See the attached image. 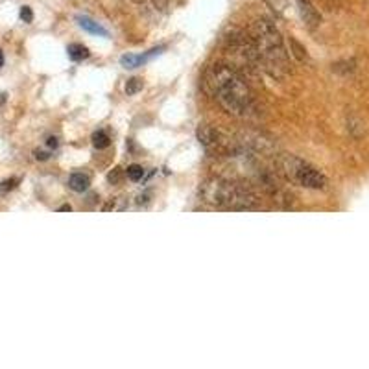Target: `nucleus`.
Masks as SVG:
<instances>
[{"label": "nucleus", "mask_w": 369, "mask_h": 369, "mask_svg": "<svg viewBox=\"0 0 369 369\" xmlns=\"http://www.w3.org/2000/svg\"><path fill=\"white\" fill-rule=\"evenodd\" d=\"M203 89L207 95L220 104V107L236 116V119H250L255 115L253 93L244 78L229 65H213L205 70Z\"/></svg>", "instance_id": "obj_1"}, {"label": "nucleus", "mask_w": 369, "mask_h": 369, "mask_svg": "<svg viewBox=\"0 0 369 369\" xmlns=\"http://www.w3.org/2000/svg\"><path fill=\"white\" fill-rule=\"evenodd\" d=\"M251 39L259 54L260 65L271 76H283L288 72L290 60L283 37L275 25L268 19L255 20L251 26Z\"/></svg>", "instance_id": "obj_2"}, {"label": "nucleus", "mask_w": 369, "mask_h": 369, "mask_svg": "<svg viewBox=\"0 0 369 369\" xmlns=\"http://www.w3.org/2000/svg\"><path fill=\"white\" fill-rule=\"evenodd\" d=\"M200 194L205 203L218 207V209L246 210L257 205V196L246 183L224 180V177H210L201 184Z\"/></svg>", "instance_id": "obj_3"}, {"label": "nucleus", "mask_w": 369, "mask_h": 369, "mask_svg": "<svg viewBox=\"0 0 369 369\" xmlns=\"http://www.w3.org/2000/svg\"><path fill=\"white\" fill-rule=\"evenodd\" d=\"M277 165L281 168V174L292 183L304 187V189L321 190L327 187V177L319 172L316 166L309 165L307 161L295 157V155H279Z\"/></svg>", "instance_id": "obj_4"}, {"label": "nucleus", "mask_w": 369, "mask_h": 369, "mask_svg": "<svg viewBox=\"0 0 369 369\" xmlns=\"http://www.w3.org/2000/svg\"><path fill=\"white\" fill-rule=\"evenodd\" d=\"M297 2V8H300L301 19L304 20V25L309 28H316L321 22V15L318 13V10L314 8V4L310 0H295Z\"/></svg>", "instance_id": "obj_5"}, {"label": "nucleus", "mask_w": 369, "mask_h": 369, "mask_svg": "<svg viewBox=\"0 0 369 369\" xmlns=\"http://www.w3.org/2000/svg\"><path fill=\"white\" fill-rule=\"evenodd\" d=\"M196 135H198V140L201 142V146H205L207 150L218 148L220 135H218V131L213 130L210 126H200L198 131H196Z\"/></svg>", "instance_id": "obj_6"}, {"label": "nucleus", "mask_w": 369, "mask_h": 369, "mask_svg": "<svg viewBox=\"0 0 369 369\" xmlns=\"http://www.w3.org/2000/svg\"><path fill=\"white\" fill-rule=\"evenodd\" d=\"M165 51V46H159V48H154V51H150L148 54L145 55H133V54H128V55H122V60H120V63H122V67L124 69H137V67H140L142 63H146V61L150 60V58H154V55L161 54V52Z\"/></svg>", "instance_id": "obj_7"}, {"label": "nucleus", "mask_w": 369, "mask_h": 369, "mask_svg": "<svg viewBox=\"0 0 369 369\" xmlns=\"http://www.w3.org/2000/svg\"><path fill=\"white\" fill-rule=\"evenodd\" d=\"M76 22H78V26H80L81 30L89 32V34L93 35H102V37H107V35H109V32L105 30L104 26L98 25L96 20H93L87 15H78L76 17Z\"/></svg>", "instance_id": "obj_8"}, {"label": "nucleus", "mask_w": 369, "mask_h": 369, "mask_svg": "<svg viewBox=\"0 0 369 369\" xmlns=\"http://www.w3.org/2000/svg\"><path fill=\"white\" fill-rule=\"evenodd\" d=\"M90 180L89 175L81 174V172H76L69 177V189L74 190V192H85V190H89Z\"/></svg>", "instance_id": "obj_9"}, {"label": "nucleus", "mask_w": 369, "mask_h": 369, "mask_svg": "<svg viewBox=\"0 0 369 369\" xmlns=\"http://www.w3.org/2000/svg\"><path fill=\"white\" fill-rule=\"evenodd\" d=\"M67 54L72 61H81L87 60L89 58V51H87V46L80 45V43H72V45L67 46Z\"/></svg>", "instance_id": "obj_10"}, {"label": "nucleus", "mask_w": 369, "mask_h": 369, "mask_svg": "<svg viewBox=\"0 0 369 369\" xmlns=\"http://www.w3.org/2000/svg\"><path fill=\"white\" fill-rule=\"evenodd\" d=\"M93 145H95V148H98V150H104V148H107V146L111 145L109 135L105 133L104 130L96 131V133H93Z\"/></svg>", "instance_id": "obj_11"}, {"label": "nucleus", "mask_w": 369, "mask_h": 369, "mask_svg": "<svg viewBox=\"0 0 369 369\" xmlns=\"http://www.w3.org/2000/svg\"><path fill=\"white\" fill-rule=\"evenodd\" d=\"M290 52H292V55H294L297 61H307V51H304L297 41L292 39V37H290Z\"/></svg>", "instance_id": "obj_12"}, {"label": "nucleus", "mask_w": 369, "mask_h": 369, "mask_svg": "<svg viewBox=\"0 0 369 369\" xmlns=\"http://www.w3.org/2000/svg\"><path fill=\"white\" fill-rule=\"evenodd\" d=\"M126 175H128V180L131 181H140L145 177V168L140 165H131L126 170Z\"/></svg>", "instance_id": "obj_13"}, {"label": "nucleus", "mask_w": 369, "mask_h": 369, "mask_svg": "<svg viewBox=\"0 0 369 369\" xmlns=\"http://www.w3.org/2000/svg\"><path fill=\"white\" fill-rule=\"evenodd\" d=\"M139 90H142V80H140V78H131V80H128V83H126V95L133 96L137 95Z\"/></svg>", "instance_id": "obj_14"}, {"label": "nucleus", "mask_w": 369, "mask_h": 369, "mask_svg": "<svg viewBox=\"0 0 369 369\" xmlns=\"http://www.w3.org/2000/svg\"><path fill=\"white\" fill-rule=\"evenodd\" d=\"M126 209V201L122 200V198H111L107 203L104 205L105 213H109V210H124Z\"/></svg>", "instance_id": "obj_15"}, {"label": "nucleus", "mask_w": 369, "mask_h": 369, "mask_svg": "<svg viewBox=\"0 0 369 369\" xmlns=\"http://www.w3.org/2000/svg\"><path fill=\"white\" fill-rule=\"evenodd\" d=\"M266 4L274 11H277L279 15H285L286 8H288V0H266Z\"/></svg>", "instance_id": "obj_16"}, {"label": "nucleus", "mask_w": 369, "mask_h": 369, "mask_svg": "<svg viewBox=\"0 0 369 369\" xmlns=\"http://www.w3.org/2000/svg\"><path fill=\"white\" fill-rule=\"evenodd\" d=\"M17 183H19V181H17L15 177L2 181V183H0V194H6V192H10V190H13L17 187Z\"/></svg>", "instance_id": "obj_17"}, {"label": "nucleus", "mask_w": 369, "mask_h": 369, "mask_svg": "<svg viewBox=\"0 0 369 369\" xmlns=\"http://www.w3.org/2000/svg\"><path fill=\"white\" fill-rule=\"evenodd\" d=\"M122 174H124V172H122V168H113L109 174H107V181H109V183H113V184H116L120 180H122Z\"/></svg>", "instance_id": "obj_18"}, {"label": "nucleus", "mask_w": 369, "mask_h": 369, "mask_svg": "<svg viewBox=\"0 0 369 369\" xmlns=\"http://www.w3.org/2000/svg\"><path fill=\"white\" fill-rule=\"evenodd\" d=\"M20 19L25 20V22H32L34 20V13L28 6H22V10H20Z\"/></svg>", "instance_id": "obj_19"}, {"label": "nucleus", "mask_w": 369, "mask_h": 369, "mask_svg": "<svg viewBox=\"0 0 369 369\" xmlns=\"http://www.w3.org/2000/svg\"><path fill=\"white\" fill-rule=\"evenodd\" d=\"M48 157H51V154H48V152H35V159L37 161H46L48 159Z\"/></svg>", "instance_id": "obj_20"}, {"label": "nucleus", "mask_w": 369, "mask_h": 369, "mask_svg": "<svg viewBox=\"0 0 369 369\" xmlns=\"http://www.w3.org/2000/svg\"><path fill=\"white\" fill-rule=\"evenodd\" d=\"M58 145H60V142H58L55 137H51V139L46 140V146H48V148H58Z\"/></svg>", "instance_id": "obj_21"}, {"label": "nucleus", "mask_w": 369, "mask_h": 369, "mask_svg": "<svg viewBox=\"0 0 369 369\" xmlns=\"http://www.w3.org/2000/svg\"><path fill=\"white\" fill-rule=\"evenodd\" d=\"M70 209H72L70 205H63V207H60V210H63V213H65V210H70Z\"/></svg>", "instance_id": "obj_22"}, {"label": "nucleus", "mask_w": 369, "mask_h": 369, "mask_svg": "<svg viewBox=\"0 0 369 369\" xmlns=\"http://www.w3.org/2000/svg\"><path fill=\"white\" fill-rule=\"evenodd\" d=\"M4 65V55H2V52H0V67Z\"/></svg>", "instance_id": "obj_23"}, {"label": "nucleus", "mask_w": 369, "mask_h": 369, "mask_svg": "<svg viewBox=\"0 0 369 369\" xmlns=\"http://www.w3.org/2000/svg\"><path fill=\"white\" fill-rule=\"evenodd\" d=\"M133 2H139L140 4V2H146V0H133Z\"/></svg>", "instance_id": "obj_24"}]
</instances>
